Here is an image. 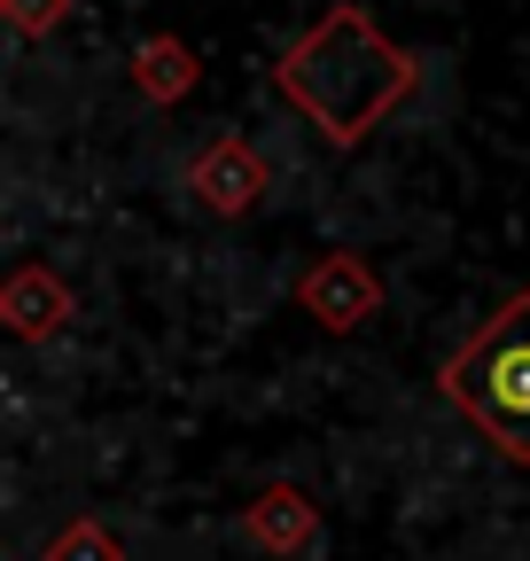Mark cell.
I'll use <instances>...</instances> for the list:
<instances>
[{"label":"cell","mask_w":530,"mask_h":561,"mask_svg":"<svg viewBox=\"0 0 530 561\" xmlns=\"http://www.w3.org/2000/svg\"><path fill=\"white\" fill-rule=\"evenodd\" d=\"M422 87V62L398 47L367 9L336 0L312 32H297L274 62V94L320 125L327 149H359V140Z\"/></svg>","instance_id":"obj_1"},{"label":"cell","mask_w":530,"mask_h":561,"mask_svg":"<svg viewBox=\"0 0 530 561\" xmlns=\"http://www.w3.org/2000/svg\"><path fill=\"white\" fill-rule=\"evenodd\" d=\"M437 382L507 468H530V289H507L499 312L452 351Z\"/></svg>","instance_id":"obj_2"},{"label":"cell","mask_w":530,"mask_h":561,"mask_svg":"<svg viewBox=\"0 0 530 561\" xmlns=\"http://www.w3.org/2000/svg\"><path fill=\"white\" fill-rule=\"evenodd\" d=\"M265 187H274V164H265V149H250L242 133H211L204 149L187 157V195L204 203L211 219H250L265 203Z\"/></svg>","instance_id":"obj_3"},{"label":"cell","mask_w":530,"mask_h":561,"mask_svg":"<svg viewBox=\"0 0 530 561\" xmlns=\"http://www.w3.org/2000/svg\"><path fill=\"white\" fill-rule=\"evenodd\" d=\"M297 305L327 328V335H352L382 312V273L359 257V250H327L297 273Z\"/></svg>","instance_id":"obj_4"},{"label":"cell","mask_w":530,"mask_h":561,"mask_svg":"<svg viewBox=\"0 0 530 561\" xmlns=\"http://www.w3.org/2000/svg\"><path fill=\"white\" fill-rule=\"evenodd\" d=\"M0 320H9L16 343H47L62 320H71V280L55 265H39V257H24L9 273V289H0Z\"/></svg>","instance_id":"obj_5"},{"label":"cell","mask_w":530,"mask_h":561,"mask_svg":"<svg viewBox=\"0 0 530 561\" xmlns=\"http://www.w3.org/2000/svg\"><path fill=\"white\" fill-rule=\"evenodd\" d=\"M242 530H250V546H265V553H304L312 538H320V507L304 500L297 483H265L257 500L242 507Z\"/></svg>","instance_id":"obj_6"},{"label":"cell","mask_w":530,"mask_h":561,"mask_svg":"<svg viewBox=\"0 0 530 561\" xmlns=\"http://www.w3.org/2000/svg\"><path fill=\"white\" fill-rule=\"evenodd\" d=\"M132 94L141 102H157V110H172V102H187L195 94V79H204V62H195V47L187 39H172V32H149L141 47H132Z\"/></svg>","instance_id":"obj_7"},{"label":"cell","mask_w":530,"mask_h":561,"mask_svg":"<svg viewBox=\"0 0 530 561\" xmlns=\"http://www.w3.org/2000/svg\"><path fill=\"white\" fill-rule=\"evenodd\" d=\"M39 561H125V546H117V530H110V523L79 515V523H62V530L39 546Z\"/></svg>","instance_id":"obj_8"},{"label":"cell","mask_w":530,"mask_h":561,"mask_svg":"<svg viewBox=\"0 0 530 561\" xmlns=\"http://www.w3.org/2000/svg\"><path fill=\"white\" fill-rule=\"evenodd\" d=\"M71 9H79V0H0V16H9V32H16V39H47Z\"/></svg>","instance_id":"obj_9"}]
</instances>
